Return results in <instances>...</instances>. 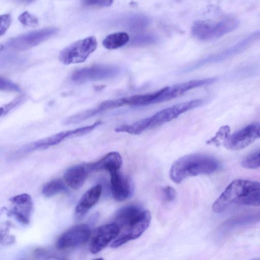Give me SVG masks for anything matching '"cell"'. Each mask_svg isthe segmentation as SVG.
<instances>
[{
    "instance_id": "obj_32",
    "label": "cell",
    "mask_w": 260,
    "mask_h": 260,
    "mask_svg": "<svg viewBox=\"0 0 260 260\" xmlns=\"http://www.w3.org/2000/svg\"><path fill=\"white\" fill-rule=\"evenodd\" d=\"M24 96L22 95L17 97L10 103L4 105L1 108V116L5 115L9 112L12 109L15 107L17 105L23 100Z\"/></svg>"
},
{
    "instance_id": "obj_29",
    "label": "cell",
    "mask_w": 260,
    "mask_h": 260,
    "mask_svg": "<svg viewBox=\"0 0 260 260\" xmlns=\"http://www.w3.org/2000/svg\"><path fill=\"white\" fill-rule=\"evenodd\" d=\"M157 38L152 34H144L136 36L132 40V44L134 45H147L156 42Z\"/></svg>"
},
{
    "instance_id": "obj_14",
    "label": "cell",
    "mask_w": 260,
    "mask_h": 260,
    "mask_svg": "<svg viewBox=\"0 0 260 260\" xmlns=\"http://www.w3.org/2000/svg\"><path fill=\"white\" fill-rule=\"evenodd\" d=\"M80 136L81 131L80 128L59 132L25 146L18 153L25 154L35 150L46 148L58 144L64 139Z\"/></svg>"
},
{
    "instance_id": "obj_12",
    "label": "cell",
    "mask_w": 260,
    "mask_h": 260,
    "mask_svg": "<svg viewBox=\"0 0 260 260\" xmlns=\"http://www.w3.org/2000/svg\"><path fill=\"white\" fill-rule=\"evenodd\" d=\"M13 205L9 213L14 216L18 221L27 224L29 223L32 209L33 203L30 196L27 193H22L10 199Z\"/></svg>"
},
{
    "instance_id": "obj_37",
    "label": "cell",
    "mask_w": 260,
    "mask_h": 260,
    "mask_svg": "<svg viewBox=\"0 0 260 260\" xmlns=\"http://www.w3.org/2000/svg\"><path fill=\"white\" fill-rule=\"evenodd\" d=\"M258 137H260V125L259 126L258 130Z\"/></svg>"
},
{
    "instance_id": "obj_38",
    "label": "cell",
    "mask_w": 260,
    "mask_h": 260,
    "mask_svg": "<svg viewBox=\"0 0 260 260\" xmlns=\"http://www.w3.org/2000/svg\"><path fill=\"white\" fill-rule=\"evenodd\" d=\"M94 260H104V259L103 258H96Z\"/></svg>"
},
{
    "instance_id": "obj_28",
    "label": "cell",
    "mask_w": 260,
    "mask_h": 260,
    "mask_svg": "<svg viewBox=\"0 0 260 260\" xmlns=\"http://www.w3.org/2000/svg\"><path fill=\"white\" fill-rule=\"evenodd\" d=\"M18 20L23 25L29 27H35L39 23L38 18L27 11L22 13L19 16Z\"/></svg>"
},
{
    "instance_id": "obj_31",
    "label": "cell",
    "mask_w": 260,
    "mask_h": 260,
    "mask_svg": "<svg viewBox=\"0 0 260 260\" xmlns=\"http://www.w3.org/2000/svg\"><path fill=\"white\" fill-rule=\"evenodd\" d=\"M0 89L1 90L12 91H19V86L11 81L6 78L1 77Z\"/></svg>"
},
{
    "instance_id": "obj_21",
    "label": "cell",
    "mask_w": 260,
    "mask_h": 260,
    "mask_svg": "<svg viewBox=\"0 0 260 260\" xmlns=\"http://www.w3.org/2000/svg\"><path fill=\"white\" fill-rule=\"evenodd\" d=\"M260 220V214H248L231 217L226 220L220 226L223 232H228L237 228L256 222Z\"/></svg>"
},
{
    "instance_id": "obj_33",
    "label": "cell",
    "mask_w": 260,
    "mask_h": 260,
    "mask_svg": "<svg viewBox=\"0 0 260 260\" xmlns=\"http://www.w3.org/2000/svg\"><path fill=\"white\" fill-rule=\"evenodd\" d=\"M1 20V36H2L7 30L10 27L11 22L12 18L10 14H5L2 15L0 17Z\"/></svg>"
},
{
    "instance_id": "obj_27",
    "label": "cell",
    "mask_w": 260,
    "mask_h": 260,
    "mask_svg": "<svg viewBox=\"0 0 260 260\" xmlns=\"http://www.w3.org/2000/svg\"><path fill=\"white\" fill-rule=\"evenodd\" d=\"M230 133V127L228 125L223 126L219 128L216 133L215 137L208 140L207 143L208 144H213L219 145L220 141H224L229 137Z\"/></svg>"
},
{
    "instance_id": "obj_15",
    "label": "cell",
    "mask_w": 260,
    "mask_h": 260,
    "mask_svg": "<svg viewBox=\"0 0 260 260\" xmlns=\"http://www.w3.org/2000/svg\"><path fill=\"white\" fill-rule=\"evenodd\" d=\"M148 212V210L136 205L125 206L117 211L113 222L119 226L121 231L140 221Z\"/></svg>"
},
{
    "instance_id": "obj_13",
    "label": "cell",
    "mask_w": 260,
    "mask_h": 260,
    "mask_svg": "<svg viewBox=\"0 0 260 260\" xmlns=\"http://www.w3.org/2000/svg\"><path fill=\"white\" fill-rule=\"evenodd\" d=\"M151 219V213L149 212L138 222L121 230V232L112 242L110 246L117 248L131 240L139 238L149 226Z\"/></svg>"
},
{
    "instance_id": "obj_19",
    "label": "cell",
    "mask_w": 260,
    "mask_h": 260,
    "mask_svg": "<svg viewBox=\"0 0 260 260\" xmlns=\"http://www.w3.org/2000/svg\"><path fill=\"white\" fill-rule=\"evenodd\" d=\"M122 165V157L116 151L109 152L99 160L87 164L90 172L106 170L109 172L119 170Z\"/></svg>"
},
{
    "instance_id": "obj_5",
    "label": "cell",
    "mask_w": 260,
    "mask_h": 260,
    "mask_svg": "<svg viewBox=\"0 0 260 260\" xmlns=\"http://www.w3.org/2000/svg\"><path fill=\"white\" fill-rule=\"evenodd\" d=\"M97 46L94 36L78 40L63 48L59 53L58 59L67 65L83 62L96 50Z\"/></svg>"
},
{
    "instance_id": "obj_23",
    "label": "cell",
    "mask_w": 260,
    "mask_h": 260,
    "mask_svg": "<svg viewBox=\"0 0 260 260\" xmlns=\"http://www.w3.org/2000/svg\"><path fill=\"white\" fill-rule=\"evenodd\" d=\"M67 187L60 179H54L46 183L42 190L43 195L46 197H51L58 193L65 191Z\"/></svg>"
},
{
    "instance_id": "obj_8",
    "label": "cell",
    "mask_w": 260,
    "mask_h": 260,
    "mask_svg": "<svg viewBox=\"0 0 260 260\" xmlns=\"http://www.w3.org/2000/svg\"><path fill=\"white\" fill-rule=\"evenodd\" d=\"M216 77L208 78L202 79H195L171 86H166L160 89V93L156 100V103H161L180 96L187 91L201 86L208 85L216 82Z\"/></svg>"
},
{
    "instance_id": "obj_4",
    "label": "cell",
    "mask_w": 260,
    "mask_h": 260,
    "mask_svg": "<svg viewBox=\"0 0 260 260\" xmlns=\"http://www.w3.org/2000/svg\"><path fill=\"white\" fill-rule=\"evenodd\" d=\"M204 102L202 99H195L178 103L162 109L150 117L136 121L138 131L141 134L148 129L169 122L181 114L201 106Z\"/></svg>"
},
{
    "instance_id": "obj_25",
    "label": "cell",
    "mask_w": 260,
    "mask_h": 260,
    "mask_svg": "<svg viewBox=\"0 0 260 260\" xmlns=\"http://www.w3.org/2000/svg\"><path fill=\"white\" fill-rule=\"evenodd\" d=\"M243 167L249 169L260 168V149L246 156L241 162Z\"/></svg>"
},
{
    "instance_id": "obj_20",
    "label": "cell",
    "mask_w": 260,
    "mask_h": 260,
    "mask_svg": "<svg viewBox=\"0 0 260 260\" xmlns=\"http://www.w3.org/2000/svg\"><path fill=\"white\" fill-rule=\"evenodd\" d=\"M257 36L258 34L257 32L251 34L248 37L223 51L208 57L204 60H202L201 63H199V64L201 65V64H205L209 62L219 61L226 59L230 56H232L243 50V49L247 47V46Z\"/></svg>"
},
{
    "instance_id": "obj_7",
    "label": "cell",
    "mask_w": 260,
    "mask_h": 260,
    "mask_svg": "<svg viewBox=\"0 0 260 260\" xmlns=\"http://www.w3.org/2000/svg\"><path fill=\"white\" fill-rule=\"evenodd\" d=\"M120 69L111 65H93L78 69L71 76V80L78 83L107 79L116 76Z\"/></svg>"
},
{
    "instance_id": "obj_22",
    "label": "cell",
    "mask_w": 260,
    "mask_h": 260,
    "mask_svg": "<svg viewBox=\"0 0 260 260\" xmlns=\"http://www.w3.org/2000/svg\"><path fill=\"white\" fill-rule=\"evenodd\" d=\"M130 40L129 35L125 32H116L107 36L103 40V46L109 50L116 49L126 45Z\"/></svg>"
},
{
    "instance_id": "obj_3",
    "label": "cell",
    "mask_w": 260,
    "mask_h": 260,
    "mask_svg": "<svg viewBox=\"0 0 260 260\" xmlns=\"http://www.w3.org/2000/svg\"><path fill=\"white\" fill-rule=\"evenodd\" d=\"M239 25L238 20L231 16L224 17L217 20H199L193 24L191 32L198 40L209 41L233 31Z\"/></svg>"
},
{
    "instance_id": "obj_11",
    "label": "cell",
    "mask_w": 260,
    "mask_h": 260,
    "mask_svg": "<svg viewBox=\"0 0 260 260\" xmlns=\"http://www.w3.org/2000/svg\"><path fill=\"white\" fill-rule=\"evenodd\" d=\"M119 232V226L114 222L99 226L91 240L89 247L90 252L93 254L100 252L115 239Z\"/></svg>"
},
{
    "instance_id": "obj_24",
    "label": "cell",
    "mask_w": 260,
    "mask_h": 260,
    "mask_svg": "<svg viewBox=\"0 0 260 260\" xmlns=\"http://www.w3.org/2000/svg\"><path fill=\"white\" fill-rule=\"evenodd\" d=\"M100 112L97 107L94 108L86 110L84 111L69 117L66 119L64 123L65 124H71L79 123L96 115Z\"/></svg>"
},
{
    "instance_id": "obj_1",
    "label": "cell",
    "mask_w": 260,
    "mask_h": 260,
    "mask_svg": "<svg viewBox=\"0 0 260 260\" xmlns=\"http://www.w3.org/2000/svg\"><path fill=\"white\" fill-rule=\"evenodd\" d=\"M220 164L213 156L192 153L184 155L173 162L169 172L171 179L180 183L187 177L209 174L219 169Z\"/></svg>"
},
{
    "instance_id": "obj_35",
    "label": "cell",
    "mask_w": 260,
    "mask_h": 260,
    "mask_svg": "<svg viewBox=\"0 0 260 260\" xmlns=\"http://www.w3.org/2000/svg\"><path fill=\"white\" fill-rule=\"evenodd\" d=\"M83 5L87 6L95 7H109L113 3L112 1H84L82 2Z\"/></svg>"
},
{
    "instance_id": "obj_9",
    "label": "cell",
    "mask_w": 260,
    "mask_h": 260,
    "mask_svg": "<svg viewBox=\"0 0 260 260\" xmlns=\"http://www.w3.org/2000/svg\"><path fill=\"white\" fill-rule=\"evenodd\" d=\"M259 125L252 123L230 135L223 142L225 148L232 150L242 149L252 143L258 137Z\"/></svg>"
},
{
    "instance_id": "obj_36",
    "label": "cell",
    "mask_w": 260,
    "mask_h": 260,
    "mask_svg": "<svg viewBox=\"0 0 260 260\" xmlns=\"http://www.w3.org/2000/svg\"><path fill=\"white\" fill-rule=\"evenodd\" d=\"M45 260H67L66 259L55 255H50L47 257Z\"/></svg>"
},
{
    "instance_id": "obj_34",
    "label": "cell",
    "mask_w": 260,
    "mask_h": 260,
    "mask_svg": "<svg viewBox=\"0 0 260 260\" xmlns=\"http://www.w3.org/2000/svg\"><path fill=\"white\" fill-rule=\"evenodd\" d=\"M163 199L166 202H171L175 199L176 197L175 189L170 186L164 187L161 189Z\"/></svg>"
},
{
    "instance_id": "obj_2",
    "label": "cell",
    "mask_w": 260,
    "mask_h": 260,
    "mask_svg": "<svg viewBox=\"0 0 260 260\" xmlns=\"http://www.w3.org/2000/svg\"><path fill=\"white\" fill-rule=\"evenodd\" d=\"M260 188V182L237 179L232 181L214 202L213 211L224 212L234 205H239L246 197Z\"/></svg>"
},
{
    "instance_id": "obj_16",
    "label": "cell",
    "mask_w": 260,
    "mask_h": 260,
    "mask_svg": "<svg viewBox=\"0 0 260 260\" xmlns=\"http://www.w3.org/2000/svg\"><path fill=\"white\" fill-rule=\"evenodd\" d=\"M112 194L117 201H123L131 197L133 185L130 179L120 173L119 170L109 172Z\"/></svg>"
},
{
    "instance_id": "obj_17",
    "label": "cell",
    "mask_w": 260,
    "mask_h": 260,
    "mask_svg": "<svg viewBox=\"0 0 260 260\" xmlns=\"http://www.w3.org/2000/svg\"><path fill=\"white\" fill-rule=\"evenodd\" d=\"M102 190L101 185L97 184L84 193L75 208V217L77 220L82 219L98 203L101 195Z\"/></svg>"
},
{
    "instance_id": "obj_6",
    "label": "cell",
    "mask_w": 260,
    "mask_h": 260,
    "mask_svg": "<svg viewBox=\"0 0 260 260\" xmlns=\"http://www.w3.org/2000/svg\"><path fill=\"white\" fill-rule=\"evenodd\" d=\"M59 31L55 27H49L26 32L9 40L7 48L15 51L30 49L54 36Z\"/></svg>"
},
{
    "instance_id": "obj_26",
    "label": "cell",
    "mask_w": 260,
    "mask_h": 260,
    "mask_svg": "<svg viewBox=\"0 0 260 260\" xmlns=\"http://www.w3.org/2000/svg\"><path fill=\"white\" fill-rule=\"evenodd\" d=\"M147 19L144 16L134 15L126 20V25L129 29H138L147 25Z\"/></svg>"
},
{
    "instance_id": "obj_18",
    "label": "cell",
    "mask_w": 260,
    "mask_h": 260,
    "mask_svg": "<svg viewBox=\"0 0 260 260\" xmlns=\"http://www.w3.org/2000/svg\"><path fill=\"white\" fill-rule=\"evenodd\" d=\"M89 172L87 164L76 165L66 171L64 179L70 188L79 189L84 184Z\"/></svg>"
},
{
    "instance_id": "obj_30",
    "label": "cell",
    "mask_w": 260,
    "mask_h": 260,
    "mask_svg": "<svg viewBox=\"0 0 260 260\" xmlns=\"http://www.w3.org/2000/svg\"><path fill=\"white\" fill-rule=\"evenodd\" d=\"M239 205L260 206V188L243 199Z\"/></svg>"
},
{
    "instance_id": "obj_10",
    "label": "cell",
    "mask_w": 260,
    "mask_h": 260,
    "mask_svg": "<svg viewBox=\"0 0 260 260\" xmlns=\"http://www.w3.org/2000/svg\"><path fill=\"white\" fill-rule=\"evenodd\" d=\"M91 235L86 224L75 225L64 232L57 239L56 247L60 249L78 246L86 243Z\"/></svg>"
}]
</instances>
